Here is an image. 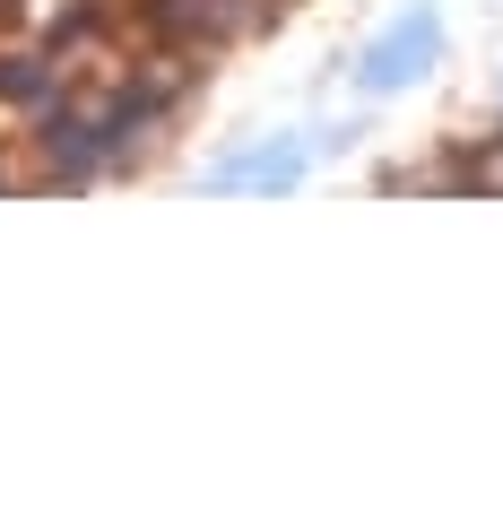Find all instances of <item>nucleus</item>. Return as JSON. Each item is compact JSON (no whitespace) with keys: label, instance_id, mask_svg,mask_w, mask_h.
Returning a JSON list of instances; mask_svg holds the SVG:
<instances>
[{"label":"nucleus","instance_id":"obj_1","mask_svg":"<svg viewBox=\"0 0 503 512\" xmlns=\"http://www.w3.org/2000/svg\"><path fill=\"white\" fill-rule=\"evenodd\" d=\"M434 44H443L434 9H408V18H391V27H382V44L365 53V70H356V79H365L373 96H391V87H408L425 61H434Z\"/></svg>","mask_w":503,"mask_h":512},{"label":"nucleus","instance_id":"obj_2","mask_svg":"<svg viewBox=\"0 0 503 512\" xmlns=\"http://www.w3.org/2000/svg\"><path fill=\"white\" fill-rule=\"evenodd\" d=\"M295 174H304V148H261V157L217 165L209 183H217V191H235V183H295Z\"/></svg>","mask_w":503,"mask_h":512}]
</instances>
